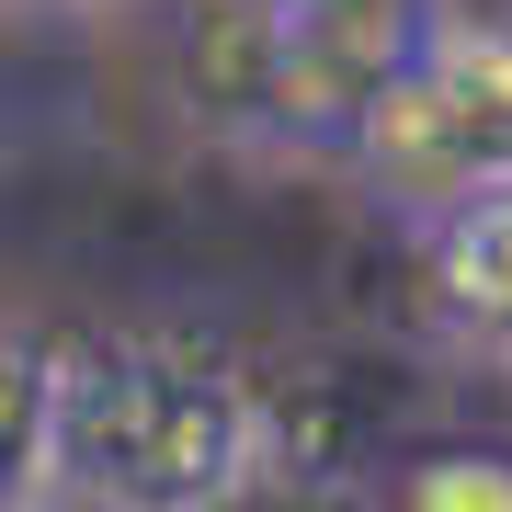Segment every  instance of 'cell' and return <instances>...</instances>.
I'll use <instances>...</instances> for the list:
<instances>
[{
    "instance_id": "cell-3",
    "label": "cell",
    "mask_w": 512,
    "mask_h": 512,
    "mask_svg": "<svg viewBox=\"0 0 512 512\" xmlns=\"http://www.w3.org/2000/svg\"><path fill=\"white\" fill-rule=\"evenodd\" d=\"M57 501H69V342L12 319L0 330V512Z\"/></svg>"
},
{
    "instance_id": "cell-2",
    "label": "cell",
    "mask_w": 512,
    "mask_h": 512,
    "mask_svg": "<svg viewBox=\"0 0 512 512\" xmlns=\"http://www.w3.org/2000/svg\"><path fill=\"white\" fill-rule=\"evenodd\" d=\"M342 171L421 239L456 205L501 194L512 183V12H456L444 0L421 57L376 92V114H365Z\"/></svg>"
},
{
    "instance_id": "cell-4",
    "label": "cell",
    "mask_w": 512,
    "mask_h": 512,
    "mask_svg": "<svg viewBox=\"0 0 512 512\" xmlns=\"http://www.w3.org/2000/svg\"><path fill=\"white\" fill-rule=\"evenodd\" d=\"M421 251H433V330L467 353V365L512 376V183L456 205Z\"/></svg>"
},
{
    "instance_id": "cell-6",
    "label": "cell",
    "mask_w": 512,
    "mask_h": 512,
    "mask_svg": "<svg viewBox=\"0 0 512 512\" xmlns=\"http://www.w3.org/2000/svg\"><path fill=\"white\" fill-rule=\"evenodd\" d=\"M23 12H35V0H23ZM46 12H103V0H46Z\"/></svg>"
},
{
    "instance_id": "cell-5",
    "label": "cell",
    "mask_w": 512,
    "mask_h": 512,
    "mask_svg": "<svg viewBox=\"0 0 512 512\" xmlns=\"http://www.w3.org/2000/svg\"><path fill=\"white\" fill-rule=\"evenodd\" d=\"M376 512H512V444H490V433L410 444L376 478Z\"/></svg>"
},
{
    "instance_id": "cell-1",
    "label": "cell",
    "mask_w": 512,
    "mask_h": 512,
    "mask_svg": "<svg viewBox=\"0 0 512 512\" xmlns=\"http://www.w3.org/2000/svg\"><path fill=\"white\" fill-rule=\"evenodd\" d=\"M274 467V399L205 330L69 342V501L92 512H228Z\"/></svg>"
}]
</instances>
